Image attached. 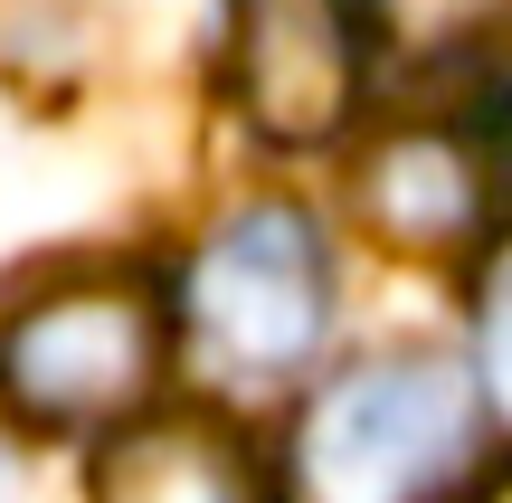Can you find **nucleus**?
Returning <instances> with one entry per match:
<instances>
[{"instance_id":"obj_3","label":"nucleus","mask_w":512,"mask_h":503,"mask_svg":"<svg viewBox=\"0 0 512 503\" xmlns=\"http://www.w3.org/2000/svg\"><path fill=\"white\" fill-rule=\"evenodd\" d=\"M475 437L456 361L437 352H380L342 371L304 418V485L323 503H418L456 475Z\"/></svg>"},{"instance_id":"obj_2","label":"nucleus","mask_w":512,"mask_h":503,"mask_svg":"<svg viewBox=\"0 0 512 503\" xmlns=\"http://www.w3.org/2000/svg\"><path fill=\"white\" fill-rule=\"evenodd\" d=\"M181 323L200 361L238 390H275L294 380L332 333V247L313 209L294 200H247L200 238L181 276Z\"/></svg>"},{"instance_id":"obj_9","label":"nucleus","mask_w":512,"mask_h":503,"mask_svg":"<svg viewBox=\"0 0 512 503\" xmlns=\"http://www.w3.org/2000/svg\"><path fill=\"white\" fill-rule=\"evenodd\" d=\"M475 503H512V475H494V485H484V494H475Z\"/></svg>"},{"instance_id":"obj_6","label":"nucleus","mask_w":512,"mask_h":503,"mask_svg":"<svg viewBox=\"0 0 512 503\" xmlns=\"http://www.w3.org/2000/svg\"><path fill=\"white\" fill-rule=\"evenodd\" d=\"M95 503H275V485H266V456L228 418L171 409L124 428L95 456Z\"/></svg>"},{"instance_id":"obj_4","label":"nucleus","mask_w":512,"mask_h":503,"mask_svg":"<svg viewBox=\"0 0 512 503\" xmlns=\"http://www.w3.org/2000/svg\"><path fill=\"white\" fill-rule=\"evenodd\" d=\"M380 0H228L219 86L266 152H332L370 105Z\"/></svg>"},{"instance_id":"obj_1","label":"nucleus","mask_w":512,"mask_h":503,"mask_svg":"<svg viewBox=\"0 0 512 503\" xmlns=\"http://www.w3.org/2000/svg\"><path fill=\"white\" fill-rule=\"evenodd\" d=\"M171 361V314L133 266H57L0 295V418L48 437L124 428Z\"/></svg>"},{"instance_id":"obj_5","label":"nucleus","mask_w":512,"mask_h":503,"mask_svg":"<svg viewBox=\"0 0 512 503\" xmlns=\"http://www.w3.org/2000/svg\"><path fill=\"white\" fill-rule=\"evenodd\" d=\"M351 219L399 257H475L512 228V95L408 114L351 162Z\"/></svg>"},{"instance_id":"obj_7","label":"nucleus","mask_w":512,"mask_h":503,"mask_svg":"<svg viewBox=\"0 0 512 503\" xmlns=\"http://www.w3.org/2000/svg\"><path fill=\"white\" fill-rule=\"evenodd\" d=\"M475 352H484V399L512 418V257L484 285V314H475Z\"/></svg>"},{"instance_id":"obj_8","label":"nucleus","mask_w":512,"mask_h":503,"mask_svg":"<svg viewBox=\"0 0 512 503\" xmlns=\"http://www.w3.org/2000/svg\"><path fill=\"white\" fill-rule=\"evenodd\" d=\"M503 10L512 0H380V19H408V29H427V38H475V29H494Z\"/></svg>"}]
</instances>
